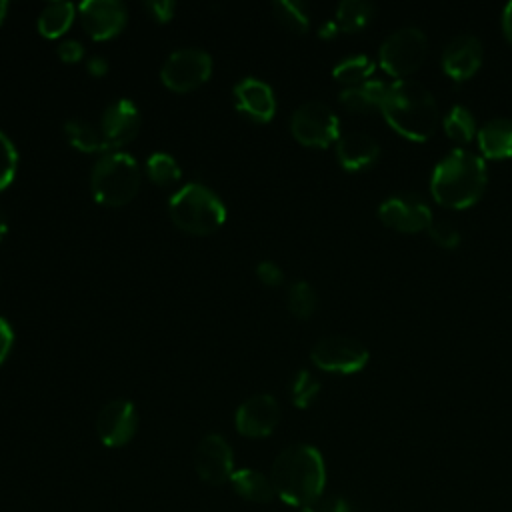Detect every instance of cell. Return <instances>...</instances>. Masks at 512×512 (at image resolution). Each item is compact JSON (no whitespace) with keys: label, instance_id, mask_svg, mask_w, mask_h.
<instances>
[{"label":"cell","instance_id":"cell-14","mask_svg":"<svg viewBox=\"0 0 512 512\" xmlns=\"http://www.w3.org/2000/svg\"><path fill=\"white\" fill-rule=\"evenodd\" d=\"M84 30L94 40H110L126 26L128 12L116 0H86L78 6Z\"/></svg>","mask_w":512,"mask_h":512},{"label":"cell","instance_id":"cell-22","mask_svg":"<svg viewBox=\"0 0 512 512\" xmlns=\"http://www.w3.org/2000/svg\"><path fill=\"white\" fill-rule=\"evenodd\" d=\"M64 134H66L68 142L74 148H78L80 152H106V150H110L106 140H104V134H102L100 126H96L92 122H86V120H80V118L66 120Z\"/></svg>","mask_w":512,"mask_h":512},{"label":"cell","instance_id":"cell-7","mask_svg":"<svg viewBox=\"0 0 512 512\" xmlns=\"http://www.w3.org/2000/svg\"><path fill=\"white\" fill-rule=\"evenodd\" d=\"M290 132L302 146L326 148L340 138V120L328 104L310 100L294 110Z\"/></svg>","mask_w":512,"mask_h":512},{"label":"cell","instance_id":"cell-29","mask_svg":"<svg viewBox=\"0 0 512 512\" xmlns=\"http://www.w3.org/2000/svg\"><path fill=\"white\" fill-rule=\"evenodd\" d=\"M286 302H288V310H290L296 318L306 320V318H310V316L314 314L318 298H316L314 288H312L308 282L298 280V282H294V284L290 286Z\"/></svg>","mask_w":512,"mask_h":512},{"label":"cell","instance_id":"cell-28","mask_svg":"<svg viewBox=\"0 0 512 512\" xmlns=\"http://www.w3.org/2000/svg\"><path fill=\"white\" fill-rule=\"evenodd\" d=\"M146 174L158 186H168L180 180V166L178 162L166 152H154L146 160Z\"/></svg>","mask_w":512,"mask_h":512},{"label":"cell","instance_id":"cell-3","mask_svg":"<svg viewBox=\"0 0 512 512\" xmlns=\"http://www.w3.org/2000/svg\"><path fill=\"white\" fill-rule=\"evenodd\" d=\"M486 182V162L466 148H454L434 166L430 190L438 204L460 210L482 196Z\"/></svg>","mask_w":512,"mask_h":512},{"label":"cell","instance_id":"cell-5","mask_svg":"<svg viewBox=\"0 0 512 512\" xmlns=\"http://www.w3.org/2000/svg\"><path fill=\"white\" fill-rule=\"evenodd\" d=\"M140 188V168L126 152L104 154L92 168L90 190L96 202L104 206L128 204Z\"/></svg>","mask_w":512,"mask_h":512},{"label":"cell","instance_id":"cell-39","mask_svg":"<svg viewBox=\"0 0 512 512\" xmlns=\"http://www.w3.org/2000/svg\"><path fill=\"white\" fill-rule=\"evenodd\" d=\"M502 30H504V36L508 38V42L512 44V2H508L502 12Z\"/></svg>","mask_w":512,"mask_h":512},{"label":"cell","instance_id":"cell-10","mask_svg":"<svg viewBox=\"0 0 512 512\" xmlns=\"http://www.w3.org/2000/svg\"><path fill=\"white\" fill-rule=\"evenodd\" d=\"M378 218L388 228L406 234L428 230L430 222L434 220L428 202L412 192H396L380 202Z\"/></svg>","mask_w":512,"mask_h":512},{"label":"cell","instance_id":"cell-19","mask_svg":"<svg viewBox=\"0 0 512 512\" xmlns=\"http://www.w3.org/2000/svg\"><path fill=\"white\" fill-rule=\"evenodd\" d=\"M478 146L484 156L502 160L512 156V118L496 116L478 128Z\"/></svg>","mask_w":512,"mask_h":512},{"label":"cell","instance_id":"cell-17","mask_svg":"<svg viewBox=\"0 0 512 512\" xmlns=\"http://www.w3.org/2000/svg\"><path fill=\"white\" fill-rule=\"evenodd\" d=\"M234 104L238 112L254 122H268L276 112V98L272 88L258 78H242L234 86Z\"/></svg>","mask_w":512,"mask_h":512},{"label":"cell","instance_id":"cell-35","mask_svg":"<svg viewBox=\"0 0 512 512\" xmlns=\"http://www.w3.org/2000/svg\"><path fill=\"white\" fill-rule=\"evenodd\" d=\"M56 52H58V58L62 62H66V64H74V62L82 60V56H84V48H82V44L78 40H64V42H60Z\"/></svg>","mask_w":512,"mask_h":512},{"label":"cell","instance_id":"cell-26","mask_svg":"<svg viewBox=\"0 0 512 512\" xmlns=\"http://www.w3.org/2000/svg\"><path fill=\"white\" fill-rule=\"evenodd\" d=\"M374 60L366 54H354V56H348L344 60H340L334 70H332V76L346 84V86H360L364 82H368V78L374 74Z\"/></svg>","mask_w":512,"mask_h":512},{"label":"cell","instance_id":"cell-20","mask_svg":"<svg viewBox=\"0 0 512 512\" xmlns=\"http://www.w3.org/2000/svg\"><path fill=\"white\" fill-rule=\"evenodd\" d=\"M388 82L384 80H368L360 86H346L340 92V104L356 114H364L368 110H374L382 106L384 96L388 92Z\"/></svg>","mask_w":512,"mask_h":512},{"label":"cell","instance_id":"cell-27","mask_svg":"<svg viewBox=\"0 0 512 512\" xmlns=\"http://www.w3.org/2000/svg\"><path fill=\"white\" fill-rule=\"evenodd\" d=\"M274 16L276 20L288 28L290 32L296 34H306L308 26H310V18H308V10L302 2H294V0H276L272 4Z\"/></svg>","mask_w":512,"mask_h":512},{"label":"cell","instance_id":"cell-41","mask_svg":"<svg viewBox=\"0 0 512 512\" xmlns=\"http://www.w3.org/2000/svg\"><path fill=\"white\" fill-rule=\"evenodd\" d=\"M6 232H8V218H6L4 210L0 208V242H2V238L6 236Z\"/></svg>","mask_w":512,"mask_h":512},{"label":"cell","instance_id":"cell-11","mask_svg":"<svg viewBox=\"0 0 512 512\" xmlns=\"http://www.w3.org/2000/svg\"><path fill=\"white\" fill-rule=\"evenodd\" d=\"M194 468L206 484L220 486L230 482L234 474V452L226 438L220 434L204 436L194 454Z\"/></svg>","mask_w":512,"mask_h":512},{"label":"cell","instance_id":"cell-6","mask_svg":"<svg viewBox=\"0 0 512 512\" xmlns=\"http://www.w3.org/2000/svg\"><path fill=\"white\" fill-rule=\"evenodd\" d=\"M428 52L426 34L420 28L404 26L390 32L378 50L380 66L390 74L402 80L404 76L416 72Z\"/></svg>","mask_w":512,"mask_h":512},{"label":"cell","instance_id":"cell-33","mask_svg":"<svg viewBox=\"0 0 512 512\" xmlns=\"http://www.w3.org/2000/svg\"><path fill=\"white\" fill-rule=\"evenodd\" d=\"M256 276L262 284L266 286H280L282 280H284V274H282V268L270 260H264L256 266Z\"/></svg>","mask_w":512,"mask_h":512},{"label":"cell","instance_id":"cell-16","mask_svg":"<svg viewBox=\"0 0 512 512\" xmlns=\"http://www.w3.org/2000/svg\"><path fill=\"white\" fill-rule=\"evenodd\" d=\"M100 130L104 134V140L108 148H120L128 142H132L140 128V112L132 100H116L112 102L100 120Z\"/></svg>","mask_w":512,"mask_h":512},{"label":"cell","instance_id":"cell-40","mask_svg":"<svg viewBox=\"0 0 512 512\" xmlns=\"http://www.w3.org/2000/svg\"><path fill=\"white\" fill-rule=\"evenodd\" d=\"M336 30H340L336 22H326V24L320 28L318 36H320V38H332V36L336 34Z\"/></svg>","mask_w":512,"mask_h":512},{"label":"cell","instance_id":"cell-21","mask_svg":"<svg viewBox=\"0 0 512 512\" xmlns=\"http://www.w3.org/2000/svg\"><path fill=\"white\" fill-rule=\"evenodd\" d=\"M230 484L238 496H242L244 500H250V502L266 504L276 496L270 476H264L262 472L252 470V468L234 470Z\"/></svg>","mask_w":512,"mask_h":512},{"label":"cell","instance_id":"cell-18","mask_svg":"<svg viewBox=\"0 0 512 512\" xmlns=\"http://www.w3.org/2000/svg\"><path fill=\"white\" fill-rule=\"evenodd\" d=\"M380 156V144L366 132H346L336 140V158L350 172L372 166Z\"/></svg>","mask_w":512,"mask_h":512},{"label":"cell","instance_id":"cell-23","mask_svg":"<svg viewBox=\"0 0 512 512\" xmlns=\"http://www.w3.org/2000/svg\"><path fill=\"white\" fill-rule=\"evenodd\" d=\"M76 8L72 2H50L42 8L38 16V32L44 38H58L62 36L74 22Z\"/></svg>","mask_w":512,"mask_h":512},{"label":"cell","instance_id":"cell-34","mask_svg":"<svg viewBox=\"0 0 512 512\" xmlns=\"http://www.w3.org/2000/svg\"><path fill=\"white\" fill-rule=\"evenodd\" d=\"M144 8H146V12H148L156 22H162V24H164V22L172 20L176 4L170 2V0H152V2H146Z\"/></svg>","mask_w":512,"mask_h":512},{"label":"cell","instance_id":"cell-43","mask_svg":"<svg viewBox=\"0 0 512 512\" xmlns=\"http://www.w3.org/2000/svg\"><path fill=\"white\" fill-rule=\"evenodd\" d=\"M296 512H318L316 508H312V506H304V508H298Z\"/></svg>","mask_w":512,"mask_h":512},{"label":"cell","instance_id":"cell-36","mask_svg":"<svg viewBox=\"0 0 512 512\" xmlns=\"http://www.w3.org/2000/svg\"><path fill=\"white\" fill-rule=\"evenodd\" d=\"M12 344H14V332H12V326L8 324V320H4L0 316V366L4 364V360L8 358L10 350H12Z\"/></svg>","mask_w":512,"mask_h":512},{"label":"cell","instance_id":"cell-38","mask_svg":"<svg viewBox=\"0 0 512 512\" xmlns=\"http://www.w3.org/2000/svg\"><path fill=\"white\" fill-rule=\"evenodd\" d=\"M86 70L92 74V76H104L108 72V62L106 58L102 56H90L88 58V64H86Z\"/></svg>","mask_w":512,"mask_h":512},{"label":"cell","instance_id":"cell-32","mask_svg":"<svg viewBox=\"0 0 512 512\" xmlns=\"http://www.w3.org/2000/svg\"><path fill=\"white\" fill-rule=\"evenodd\" d=\"M426 232L440 248L452 250L460 244V230L450 220H432Z\"/></svg>","mask_w":512,"mask_h":512},{"label":"cell","instance_id":"cell-2","mask_svg":"<svg viewBox=\"0 0 512 512\" xmlns=\"http://www.w3.org/2000/svg\"><path fill=\"white\" fill-rule=\"evenodd\" d=\"M392 130L408 140H428L438 124V104L434 94L416 80H394L380 106Z\"/></svg>","mask_w":512,"mask_h":512},{"label":"cell","instance_id":"cell-15","mask_svg":"<svg viewBox=\"0 0 512 512\" xmlns=\"http://www.w3.org/2000/svg\"><path fill=\"white\" fill-rule=\"evenodd\" d=\"M482 42L474 34L454 36L442 50V70L456 82L468 80L482 64Z\"/></svg>","mask_w":512,"mask_h":512},{"label":"cell","instance_id":"cell-24","mask_svg":"<svg viewBox=\"0 0 512 512\" xmlns=\"http://www.w3.org/2000/svg\"><path fill=\"white\" fill-rule=\"evenodd\" d=\"M442 126H444L446 136L450 140L458 142V144H466V142H470L478 134L476 118L470 112V108H466L464 104H454L446 112V116L442 120Z\"/></svg>","mask_w":512,"mask_h":512},{"label":"cell","instance_id":"cell-8","mask_svg":"<svg viewBox=\"0 0 512 512\" xmlns=\"http://www.w3.org/2000/svg\"><path fill=\"white\" fill-rule=\"evenodd\" d=\"M370 358L368 348L350 336H324L312 350L310 360L314 366L334 374H354L366 366Z\"/></svg>","mask_w":512,"mask_h":512},{"label":"cell","instance_id":"cell-37","mask_svg":"<svg viewBox=\"0 0 512 512\" xmlns=\"http://www.w3.org/2000/svg\"><path fill=\"white\" fill-rule=\"evenodd\" d=\"M318 512H354V506L344 496H330L322 500V504L316 508Z\"/></svg>","mask_w":512,"mask_h":512},{"label":"cell","instance_id":"cell-13","mask_svg":"<svg viewBox=\"0 0 512 512\" xmlns=\"http://www.w3.org/2000/svg\"><path fill=\"white\" fill-rule=\"evenodd\" d=\"M236 430L248 438H264L274 432L280 422V406L270 394H254L246 398L234 416Z\"/></svg>","mask_w":512,"mask_h":512},{"label":"cell","instance_id":"cell-4","mask_svg":"<svg viewBox=\"0 0 512 512\" xmlns=\"http://www.w3.org/2000/svg\"><path fill=\"white\" fill-rule=\"evenodd\" d=\"M168 214L176 228L194 236L212 234L226 220L222 200L198 182H190L170 196Z\"/></svg>","mask_w":512,"mask_h":512},{"label":"cell","instance_id":"cell-9","mask_svg":"<svg viewBox=\"0 0 512 512\" xmlns=\"http://www.w3.org/2000/svg\"><path fill=\"white\" fill-rule=\"evenodd\" d=\"M212 74V58L200 48H182L172 52L162 70L160 80L168 90L190 92L204 84Z\"/></svg>","mask_w":512,"mask_h":512},{"label":"cell","instance_id":"cell-42","mask_svg":"<svg viewBox=\"0 0 512 512\" xmlns=\"http://www.w3.org/2000/svg\"><path fill=\"white\" fill-rule=\"evenodd\" d=\"M6 12H8V2H6V0H0V24H2L4 18H6Z\"/></svg>","mask_w":512,"mask_h":512},{"label":"cell","instance_id":"cell-30","mask_svg":"<svg viewBox=\"0 0 512 512\" xmlns=\"http://www.w3.org/2000/svg\"><path fill=\"white\" fill-rule=\"evenodd\" d=\"M318 392H320V384L308 370H300L294 376L290 386V398L296 408H308L316 400Z\"/></svg>","mask_w":512,"mask_h":512},{"label":"cell","instance_id":"cell-1","mask_svg":"<svg viewBox=\"0 0 512 512\" xmlns=\"http://www.w3.org/2000/svg\"><path fill=\"white\" fill-rule=\"evenodd\" d=\"M270 480L282 502L294 508L312 506L326 484L322 454L310 444H292L274 458Z\"/></svg>","mask_w":512,"mask_h":512},{"label":"cell","instance_id":"cell-25","mask_svg":"<svg viewBox=\"0 0 512 512\" xmlns=\"http://www.w3.org/2000/svg\"><path fill=\"white\" fill-rule=\"evenodd\" d=\"M374 10L366 0H342L336 8V24L342 32H358L372 20Z\"/></svg>","mask_w":512,"mask_h":512},{"label":"cell","instance_id":"cell-31","mask_svg":"<svg viewBox=\"0 0 512 512\" xmlns=\"http://www.w3.org/2000/svg\"><path fill=\"white\" fill-rule=\"evenodd\" d=\"M18 152L12 140L0 130V190H4L16 176Z\"/></svg>","mask_w":512,"mask_h":512},{"label":"cell","instance_id":"cell-12","mask_svg":"<svg viewBox=\"0 0 512 512\" xmlns=\"http://www.w3.org/2000/svg\"><path fill=\"white\" fill-rule=\"evenodd\" d=\"M138 428V414L128 400H110L104 404L96 418V432L104 446L118 448L132 440Z\"/></svg>","mask_w":512,"mask_h":512}]
</instances>
